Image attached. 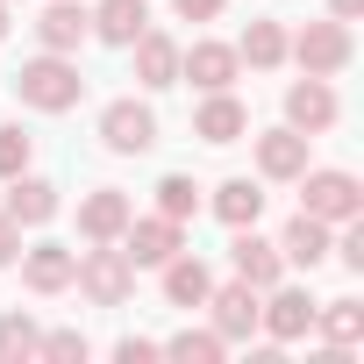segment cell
Segmentation results:
<instances>
[{
    "label": "cell",
    "mask_w": 364,
    "mask_h": 364,
    "mask_svg": "<svg viewBox=\"0 0 364 364\" xmlns=\"http://www.w3.org/2000/svg\"><path fill=\"white\" fill-rule=\"evenodd\" d=\"M8 215H15L22 229L50 222V215H58V186H50V178H29V171H15V178H8Z\"/></svg>",
    "instance_id": "21"
},
{
    "label": "cell",
    "mask_w": 364,
    "mask_h": 364,
    "mask_svg": "<svg viewBox=\"0 0 364 364\" xmlns=\"http://www.w3.org/2000/svg\"><path fill=\"white\" fill-rule=\"evenodd\" d=\"M171 8L186 15V22H215V15H222V0H171Z\"/></svg>",
    "instance_id": "33"
},
{
    "label": "cell",
    "mask_w": 364,
    "mask_h": 364,
    "mask_svg": "<svg viewBox=\"0 0 364 364\" xmlns=\"http://www.w3.org/2000/svg\"><path fill=\"white\" fill-rule=\"evenodd\" d=\"M215 215H222L229 229H257V215H264V186H257V178H222V186H215Z\"/></svg>",
    "instance_id": "22"
},
{
    "label": "cell",
    "mask_w": 364,
    "mask_h": 364,
    "mask_svg": "<svg viewBox=\"0 0 364 364\" xmlns=\"http://www.w3.org/2000/svg\"><path fill=\"white\" fill-rule=\"evenodd\" d=\"M157 215H171V222L200 215V186H193L186 171H164V178H157Z\"/></svg>",
    "instance_id": "26"
},
{
    "label": "cell",
    "mask_w": 364,
    "mask_h": 364,
    "mask_svg": "<svg viewBox=\"0 0 364 364\" xmlns=\"http://www.w3.org/2000/svg\"><path fill=\"white\" fill-rule=\"evenodd\" d=\"M36 357V321L29 314H0V364H22Z\"/></svg>",
    "instance_id": "27"
},
{
    "label": "cell",
    "mask_w": 364,
    "mask_h": 364,
    "mask_svg": "<svg viewBox=\"0 0 364 364\" xmlns=\"http://www.w3.org/2000/svg\"><path fill=\"white\" fill-rule=\"evenodd\" d=\"M100 143H107L114 157H143V150L157 143V114H150L143 100H107V107H100Z\"/></svg>",
    "instance_id": "6"
},
{
    "label": "cell",
    "mask_w": 364,
    "mask_h": 364,
    "mask_svg": "<svg viewBox=\"0 0 364 364\" xmlns=\"http://www.w3.org/2000/svg\"><path fill=\"white\" fill-rule=\"evenodd\" d=\"M129 193L122 186H93L86 200H79V236L86 243H122V229H129Z\"/></svg>",
    "instance_id": "9"
},
{
    "label": "cell",
    "mask_w": 364,
    "mask_h": 364,
    "mask_svg": "<svg viewBox=\"0 0 364 364\" xmlns=\"http://www.w3.org/2000/svg\"><path fill=\"white\" fill-rule=\"evenodd\" d=\"M15 93H22V107H36V114H65V107H79L86 79H79V65H72V58L43 50V58H29V65L15 72Z\"/></svg>",
    "instance_id": "1"
},
{
    "label": "cell",
    "mask_w": 364,
    "mask_h": 364,
    "mask_svg": "<svg viewBox=\"0 0 364 364\" xmlns=\"http://www.w3.org/2000/svg\"><path fill=\"white\" fill-rule=\"evenodd\" d=\"M286 50L300 58V72H307V79H336V72L350 65V50H357V43H350V22H336V15H328V22H307Z\"/></svg>",
    "instance_id": "3"
},
{
    "label": "cell",
    "mask_w": 364,
    "mask_h": 364,
    "mask_svg": "<svg viewBox=\"0 0 364 364\" xmlns=\"http://www.w3.org/2000/svg\"><path fill=\"white\" fill-rule=\"evenodd\" d=\"M8 29H15V22H8V0H0V36H8Z\"/></svg>",
    "instance_id": "35"
},
{
    "label": "cell",
    "mask_w": 364,
    "mask_h": 364,
    "mask_svg": "<svg viewBox=\"0 0 364 364\" xmlns=\"http://www.w3.org/2000/svg\"><path fill=\"white\" fill-rule=\"evenodd\" d=\"M307 143L314 136H300V129H264L257 136V171L264 178H300L307 171Z\"/></svg>",
    "instance_id": "14"
},
{
    "label": "cell",
    "mask_w": 364,
    "mask_h": 364,
    "mask_svg": "<svg viewBox=\"0 0 364 364\" xmlns=\"http://www.w3.org/2000/svg\"><path fill=\"white\" fill-rule=\"evenodd\" d=\"M236 72H243L236 43H193V50H178V79H193L200 93H222V86H236Z\"/></svg>",
    "instance_id": "10"
},
{
    "label": "cell",
    "mask_w": 364,
    "mask_h": 364,
    "mask_svg": "<svg viewBox=\"0 0 364 364\" xmlns=\"http://www.w3.org/2000/svg\"><path fill=\"white\" fill-rule=\"evenodd\" d=\"M336 86L328 79H300V86H286V129H300V136H321V129H336Z\"/></svg>",
    "instance_id": "8"
},
{
    "label": "cell",
    "mask_w": 364,
    "mask_h": 364,
    "mask_svg": "<svg viewBox=\"0 0 364 364\" xmlns=\"http://www.w3.org/2000/svg\"><path fill=\"white\" fill-rule=\"evenodd\" d=\"M72 264H79V250H65V243H36V250H22V279H29V293H65V286H72Z\"/></svg>",
    "instance_id": "18"
},
{
    "label": "cell",
    "mask_w": 364,
    "mask_h": 364,
    "mask_svg": "<svg viewBox=\"0 0 364 364\" xmlns=\"http://www.w3.org/2000/svg\"><path fill=\"white\" fill-rule=\"evenodd\" d=\"M178 229H186V222H171V215H143V222L129 215V229H122V257H129L136 272H143V264L157 272L164 257H178V250H186V236H178Z\"/></svg>",
    "instance_id": "5"
},
{
    "label": "cell",
    "mask_w": 364,
    "mask_h": 364,
    "mask_svg": "<svg viewBox=\"0 0 364 364\" xmlns=\"http://www.w3.org/2000/svg\"><path fill=\"white\" fill-rule=\"evenodd\" d=\"M164 357H178V364H222L229 343H222V328H178V336L164 343Z\"/></svg>",
    "instance_id": "25"
},
{
    "label": "cell",
    "mask_w": 364,
    "mask_h": 364,
    "mask_svg": "<svg viewBox=\"0 0 364 364\" xmlns=\"http://www.w3.org/2000/svg\"><path fill=\"white\" fill-rule=\"evenodd\" d=\"M157 272H164V300H171V307H208L215 272H208L200 257H186V250H178V257H164Z\"/></svg>",
    "instance_id": "16"
},
{
    "label": "cell",
    "mask_w": 364,
    "mask_h": 364,
    "mask_svg": "<svg viewBox=\"0 0 364 364\" xmlns=\"http://www.w3.org/2000/svg\"><path fill=\"white\" fill-rule=\"evenodd\" d=\"M86 36H93V15L79 8V0H58V8H43V22H36V43L58 50V58H72Z\"/></svg>",
    "instance_id": "13"
},
{
    "label": "cell",
    "mask_w": 364,
    "mask_h": 364,
    "mask_svg": "<svg viewBox=\"0 0 364 364\" xmlns=\"http://www.w3.org/2000/svg\"><path fill=\"white\" fill-rule=\"evenodd\" d=\"M29 150H36V136H29L22 122H8V129H0V178L29 171Z\"/></svg>",
    "instance_id": "28"
},
{
    "label": "cell",
    "mask_w": 364,
    "mask_h": 364,
    "mask_svg": "<svg viewBox=\"0 0 364 364\" xmlns=\"http://www.w3.org/2000/svg\"><path fill=\"white\" fill-rule=\"evenodd\" d=\"M300 208L307 215H321V222H350V215H364V186L350 171H300Z\"/></svg>",
    "instance_id": "4"
},
{
    "label": "cell",
    "mask_w": 364,
    "mask_h": 364,
    "mask_svg": "<svg viewBox=\"0 0 364 364\" xmlns=\"http://www.w3.org/2000/svg\"><path fill=\"white\" fill-rule=\"evenodd\" d=\"M314 328L328 336V350H357L364 343V307L357 300H314Z\"/></svg>",
    "instance_id": "23"
},
{
    "label": "cell",
    "mask_w": 364,
    "mask_h": 364,
    "mask_svg": "<svg viewBox=\"0 0 364 364\" xmlns=\"http://www.w3.org/2000/svg\"><path fill=\"white\" fill-rule=\"evenodd\" d=\"M36 357H58V364H72V357H86V336H79V328H58V336H36Z\"/></svg>",
    "instance_id": "29"
},
{
    "label": "cell",
    "mask_w": 364,
    "mask_h": 364,
    "mask_svg": "<svg viewBox=\"0 0 364 364\" xmlns=\"http://www.w3.org/2000/svg\"><path fill=\"white\" fill-rule=\"evenodd\" d=\"M143 29H150V8H143V0H100V8H93V36L114 43V50H129Z\"/></svg>",
    "instance_id": "19"
},
{
    "label": "cell",
    "mask_w": 364,
    "mask_h": 364,
    "mask_svg": "<svg viewBox=\"0 0 364 364\" xmlns=\"http://www.w3.org/2000/svg\"><path fill=\"white\" fill-rule=\"evenodd\" d=\"M229 264H236V279L243 286H279L286 279V257H279V243H264L257 229H236V243H229Z\"/></svg>",
    "instance_id": "11"
},
{
    "label": "cell",
    "mask_w": 364,
    "mask_h": 364,
    "mask_svg": "<svg viewBox=\"0 0 364 364\" xmlns=\"http://www.w3.org/2000/svg\"><path fill=\"white\" fill-rule=\"evenodd\" d=\"M129 50H136V86H178V43H171V36L143 29Z\"/></svg>",
    "instance_id": "20"
},
{
    "label": "cell",
    "mask_w": 364,
    "mask_h": 364,
    "mask_svg": "<svg viewBox=\"0 0 364 364\" xmlns=\"http://www.w3.org/2000/svg\"><path fill=\"white\" fill-rule=\"evenodd\" d=\"M208 307H215V328H222V343H243L250 328H257V286H215L208 293Z\"/></svg>",
    "instance_id": "15"
},
{
    "label": "cell",
    "mask_w": 364,
    "mask_h": 364,
    "mask_svg": "<svg viewBox=\"0 0 364 364\" xmlns=\"http://www.w3.org/2000/svg\"><path fill=\"white\" fill-rule=\"evenodd\" d=\"M114 357H122V364H150V357H164V343H150V336H122Z\"/></svg>",
    "instance_id": "31"
},
{
    "label": "cell",
    "mask_w": 364,
    "mask_h": 364,
    "mask_svg": "<svg viewBox=\"0 0 364 364\" xmlns=\"http://www.w3.org/2000/svg\"><path fill=\"white\" fill-rule=\"evenodd\" d=\"M328 243H336V236H328V222L300 208V215L286 222V236H279V257H286V264H307V272H314V264L328 257Z\"/></svg>",
    "instance_id": "17"
},
{
    "label": "cell",
    "mask_w": 364,
    "mask_h": 364,
    "mask_svg": "<svg viewBox=\"0 0 364 364\" xmlns=\"http://www.w3.org/2000/svg\"><path fill=\"white\" fill-rule=\"evenodd\" d=\"M328 250H336V257H343L350 272H364V222L350 215V229H343V243H328Z\"/></svg>",
    "instance_id": "30"
},
{
    "label": "cell",
    "mask_w": 364,
    "mask_h": 364,
    "mask_svg": "<svg viewBox=\"0 0 364 364\" xmlns=\"http://www.w3.org/2000/svg\"><path fill=\"white\" fill-rule=\"evenodd\" d=\"M72 286H79L93 307H122V300L136 293V264H129L114 243H93V250H79V264H72Z\"/></svg>",
    "instance_id": "2"
},
{
    "label": "cell",
    "mask_w": 364,
    "mask_h": 364,
    "mask_svg": "<svg viewBox=\"0 0 364 364\" xmlns=\"http://www.w3.org/2000/svg\"><path fill=\"white\" fill-rule=\"evenodd\" d=\"M272 300H257V328L272 336V343H300L307 328H314V300H307V286H264Z\"/></svg>",
    "instance_id": "7"
},
{
    "label": "cell",
    "mask_w": 364,
    "mask_h": 364,
    "mask_svg": "<svg viewBox=\"0 0 364 364\" xmlns=\"http://www.w3.org/2000/svg\"><path fill=\"white\" fill-rule=\"evenodd\" d=\"M193 136H200V143H243V136H250V107L222 86V93H208V100H200Z\"/></svg>",
    "instance_id": "12"
},
{
    "label": "cell",
    "mask_w": 364,
    "mask_h": 364,
    "mask_svg": "<svg viewBox=\"0 0 364 364\" xmlns=\"http://www.w3.org/2000/svg\"><path fill=\"white\" fill-rule=\"evenodd\" d=\"M15 257H22V222H15L8 208H0V272H8Z\"/></svg>",
    "instance_id": "32"
},
{
    "label": "cell",
    "mask_w": 364,
    "mask_h": 364,
    "mask_svg": "<svg viewBox=\"0 0 364 364\" xmlns=\"http://www.w3.org/2000/svg\"><path fill=\"white\" fill-rule=\"evenodd\" d=\"M236 58H243L250 72L286 65V29H279V22H250V29H243V43H236Z\"/></svg>",
    "instance_id": "24"
},
{
    "label": "cell",
    "mask_w": 364,
    "mask_h": 364,
    "mask_svg": "<svg viewBox=\"0 0 364 364\" xmlns=\"http://www.w3.org/2000/svg\"><path fill=\"white\" fill-rule=\"evenodd\" d=\"M328 15H336V22H357V15H364V0H328Z\"/></svg>",
    "instance_id": "34"
}]
</instances>
